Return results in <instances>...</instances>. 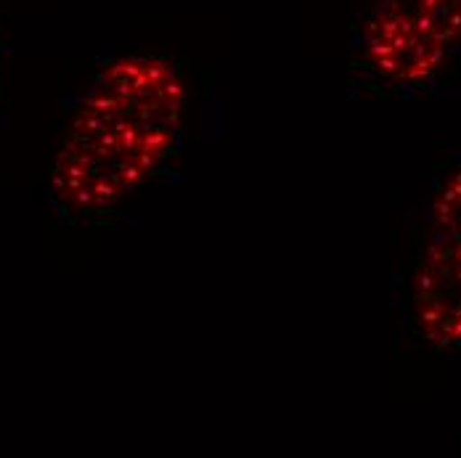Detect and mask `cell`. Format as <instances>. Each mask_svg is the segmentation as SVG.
Instances as JSON below:
<instances>
[{
  "mask_svg": "<svg viewBox=\"0 0 461 458\" xmlns=\"http://www.w3.org/2000/svg\"><path fill=\"white\" fill-rule=\"evenodd\" d=\"M446 50L401 0H382L366 24V56L390 77L421 80L440 67Z\"/></svg>",
  "mask_w": 461,
  "mask_h": 458,
  "instance_id": "cell-3",
  "label": "cell"
},
{
  "mask_svg": "<svg viewBox=\"0 0 461 458\" xmlns=\"http://www.w3.org/2000/svg\"><path fill=\"white\" fill-rule=\"evenodd\" d=\"M184 106V83L167 58L112 61L61 140L50 175L53 204L80 220L117 210L176 154Z\"/></svg>",
  "mask_w": 461,
  "mask_h": 458,
  "instance_id": "cell-1",
  "label": "cell"
},
{
  "mask_svg": "<svg viewBox=\"0 0 461 458\" xmlns=\"http://www.w3.org/2000/svg\"><path fill=\"white\" fill-rule=\"evenodd\" d=\"M414 305L427 339L461 345V175L435 207V233L416 274Z\"/></svg>",
  "mask_w": 461,
  "mask_h": 458,
  "instance_id": "cell-2",
  "label": "cell"
}]
</instances>
